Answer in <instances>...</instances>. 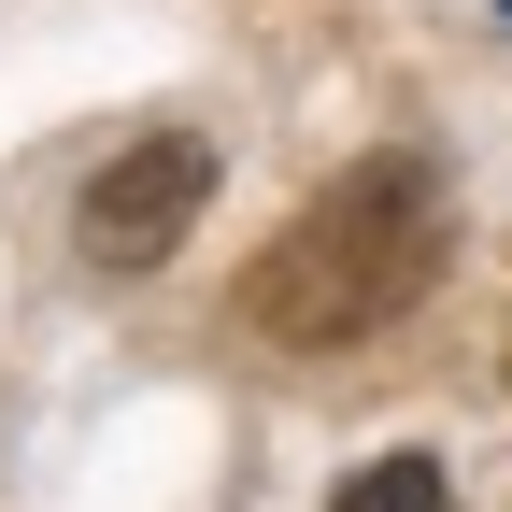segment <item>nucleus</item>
Returning a JSON list of instances; mask_svg holds the SVG:
<instances>
[{"instance_id": "1", "label": "nucleus", "mask_w": 512, "mask_h": 512, "mask_svg": "<svg viewBox=\"0 0 512 512\" xmlns=\"http://www.w3.org/2000/svg\"><path fill=\"white\" fill-rule=\"evenodd\" d=\"M441 256H456V185H441V157H356V171L313 185V214L242 271V313H256V342L342 356L370 328H399L441 285Z\"/></svg>"}, {"instance_id": "2", "label": "nucleus", "mask_w": 512, "mask_h": 512, "mask_svg": "<svg viewBox=\"0 0 512 512\" xmlns=\"http://www.w3.org/2000/svg\"><path fill=\"white\" fill-rule=\"evenodd\" d=\"M200 200H214V143H200V128H143V143L100 157L72 242H86V271H157V256L200 228Z\"/></svg>"}, {"instance_id": "3", "label": "nucleus", "mask_w": 512, "mask_h": 512, "mask_svg": "<svg viewBox=\"0 0 512 512\" xmlns=\"http://www.w3.org/2000/svg\"><path fill=\"white\" fill-rule=\"evenodd\" d=\"M328 512H456V484H441L427 456H370V470H342Z\"/></svg>"}]
</instances>
